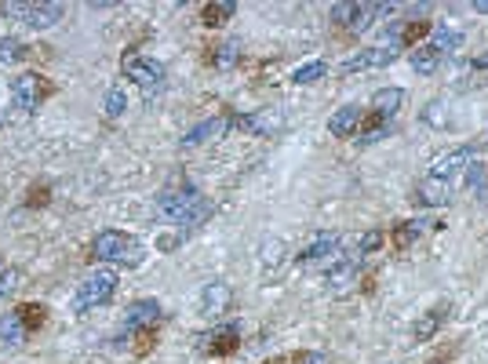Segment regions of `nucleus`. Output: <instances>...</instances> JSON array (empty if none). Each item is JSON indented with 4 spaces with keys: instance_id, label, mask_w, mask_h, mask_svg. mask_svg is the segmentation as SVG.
Returning a JSON list of instances; mask_svg holds the SVG:
<instances>
[{
    "instance_id": "21",
    "label": "nucleus",
    "mask_w": 488,
    "mask_h": 364,
    "mask_svg": "<svg viewBox=\"0 0 488 364\" xmlns=\"http://www.w3.org/2000/svg\"><path fill=\"white\" fill-rule=\"evenodd\" d=\"M427 44H430L441 59H444V55H456V52H460V44H463V33H460V29H448V26H434Z\"/></svg>"
},
{
    "instance_id": "20",
    "label": "nucleus",
    "mask_w": 488,
    "mask_h": 364,
    "mask_svg": "<svg viewBox=\"0 0 488 364\" xmlns=\"http://www.w3.org/2000/svg\"><path fill=\"white\" fill-rule=\"evenodd\" d=\"M29 328H26V320L19 310H8V313H0V343H8V346H19L26 343Z\"/></svg>"
},
{
    "instance_id": "4",
    "label": "nucleus",
    "mask_w": 488,
    "mask_h": 364,
    "mask_svg": "<svg viewBox=\"0 0 488 364\" xmlns=\"http://www.w3.org/2000/svg\"><path fill=\"white\" fill-rule=\"evenodd\" d=\"M284 125H288V117H284V109H277V106H262V109H255V113L234 117V128H241V132H248V135H259V139L281 135Z\"/></svg>"
},
{
    "instance_id": "13",
    "label": "nucleus",
    "mask_w": 488,
    "mask_h": 364,
    "mask_svg": "<svg viewBox=\"0 0 488 364\" xmlns=\"http://www.w3.org/2000/svg\"><path fill=\"white\" fill-rule=\"evenodd\" d=\"M234 128V117H227V113H219V117H208V120H201L197 128H190L182 135V150H194V146H204V142H212V139H222Z\"/></svg>"
},
{
    "instance_id": "15",
    "label": "nucleus",
    "mask_w": 488,
    "mask_h": 364,
    "mask_svg": "<svg viewBox=\"0 0 488 364\" xmlns=\"http://www.w3.org/2000/svg\"><path fill=\"white\" fill-rule=\"evenodd\" d=\"M397 59V48H387V44H380V48H361L357 55H350L347 62H343V73H364V69H383V66H390Z\"/></svg>"
},
{
    "instance_id": "26",
    "label": "nucleus",
    "mask_w": 488,
    "mask_h": 364,
    "mask_svg": "<svg viewBox=\"0 0 488 364\" xmlns=\"http://www.w3.org/2000/svg\"><path fill=\"white\" fill-rule=\"evenodd\" d=\"M390 132H394V125H390V120H380V117H375L368 128H361V132H357V142H361V146H372V142L387 139Z\"/></svg>"
},
{
    "instance_id": "18",
    "label": "nucleus",
    "mask_w": 488,
    "mask_h": 364,
    "mask_svg": "<svg viewBox=\"0 0 488 364\" xmlns=\"http://www.w3.org/2000/svg\"><path fill=\"white\" fill-rule=\"evenodd\" d=\"M448 197H452V182L427 175V179L420 182V190H416V205H423V208H441V205H448Z\"/></svg>"
},
{
    "instance_id": "38",
    "label": "nucleus",
    "mask_w": 488,
    "mask_h": 364,
    "mask_svg": "<svg viewBox=\"0 0 488 364\" xmlns=\"http://www.w3.org/2000/svg\"><path fill=\"white\" fill-rule=\"evenodd\" d=\"M4 273H8V266H4V259H0V280H4Z\"/></svg>"
},
{
    "instance_id": "34",
    "label": "nucleus",
    "mask_w": 488,
    "mask_h": 364,
    "mask_svg": "<svg viewBox=\"0 0 488 364\" xmlns=\"http://www.w3.org/2000/svg\"><path fill=\"white\" fill-rule=\"evenodd\" d=\"M423 120H427V125H434V128H444V125H448V113H444V102H430V106L423 109Z\"/></svg>"
},
{
    "instance_id": "16",
    "label": "nucleus",
    "mask_w": 488,
    "mask_h": 364,
    "mask_svg": "<svg viewBox=\"0 0 488 364\" xmlns=\"http://www.w3.org/2000/svg\"><path fill=\"white\" fill-rule=\"evenodd\" d=\"M361 125H364L361 106H343V109H335V113L328 117V132H332L335 139H354V135L361 132Z\"/></svg>"
},
{
    "instance_id": "24",
    "label": "nucleus",
    "mask_w": 488,
    "mask_h": 364,
    "mask_svg": "<svg viewBox=\"0 0 488 364\" xmlns=\"http://www.w3.org/2000/svg\"><path fill=\"white\" fill-rule=\"evenodd\" d=\"M467 190L474 197H484L488 193V165L484 160H474V165L467 168Z\"/></svg>"
},
{
    "instance_id": "29",
    "label": "nucleus",
    "mask_w": 488,
    "mask_h": 364,
    "mask_svg": "<svg viewBox=\"0 0 488 364\" xmlns=\"http://www.w3.org/2000/svg\"><path fill=\"white\" fill-rule=\"evenodd\" d=\"M324 73H328L324 62H307V66H299V69L292 73V80H295V85H314V80H321Z\"/></svg>"
},
{
    "instance_id": "22",
    "label": "nucleus",
    "mask_w": 488,
    "mask_h": 364,
    "mask_svg": "<svg viewBox=\"0 0 488 364\" xmlns=\"http://www.w3.org/2000/svg\"><path fill=\"white\" fill-rule=\"evenodd\" d=\"M234 12H237L234 0H219V4H204L201 19H204V26H222V22L234 19Z\"/></svg>"
},
{
    "instance_id": "36",
    "label": "nucleus",
    "mask_w": 488,
    "mask_h": 364,
    "mask_svg": "<svg viewBox=\"0 0 488 364\" xmlns=\"http://www.w3.org/2000/svg\"><path fill=\"white\" fill-rule=\"evenodd\" d=\"M474 66H477V69H488V52H484V55H477V59H474Z\"/></svg>"
},
{
    "instance_id": "3",
    "label": "nucleus",
    "mask_w": 488,
    "mask_h": 364,
    "mask_svg": "<svg viewBox=\"0 0 488 364\" xmlns=\"http://www.w3.org/2000/svg\"><path fill=\"white\" fill-rule=\"evenodd\" d=\"M92 255L99 263H117V266H135L142 259V248H139V240L121 233V230H102L95 237V245H92Z\"/></svg>"
},
{
    "instance_id": "14",
    "label": "nucleus",
    "mask_w": 488,
    "mask_h": 364,
    "mask_svg": "<svg viewBox=\"0 0 488 364\" xmlns=\"http://www.w3.org/2000/svg\"><path fill=\"white\" fill-rule=\"evenodd\" d=\"M230 303H234V292H230L227 280H208V285L201 288V299H197L201 313H204V317H212V320H219L222 313H227V310H230Z\"/></svg>"
},
{
    "instance_id": "40",
    "label": "nucleus",
    "mask_w": 488,
    "mask_h": 364,
    "mask_svg": "<svg viewBox=\"0 0 488 364\" xmlns=\"http://www.w3.org/2000/svg\"><path fill=\"white\" fill-rule=\"evenodd\" d=\"M277 364H281V360H277Z\"/></svg>"
},
{
    "instance_id": "12",
    "label": "nucleus",
    "mask_w": 488,
    "mask_h": 364,
    "mask_svg": "<svg viewBox=\"0 0 488 364\" xmlns=\"http://www.w3.org/2000/svg\"><path fill=\"white\" fill-rule=\"evenodd\" d=\"M161 317L164 310L157 299H139L124 310V332H149L154 325H161Z\"/></svg>"
},
{
    "instance_id": "23",
    "label": "nucleus",
    "mask_w": 488,
    "mask_h": 364,
    "mask_svg": "<svg viewBox=\"0 0 488 364\" xmlns=\"http://www.w3.org/2000/svg\"><path fill=\"white\" fill-rule=\"evenodd\" d=\"M441 66V55L430 48V44H416V52H412V69H416V73H434Z\"/></svg>"
},
{
    "instance_id": "11",
    "label": "nucleus",
    "mask_w": 488,
    "mask_h": 364,
    "mask_svg": "<svg viewBox=\"0 0 488 364\" xmlns=\"http://www.w3.org/2000/svg\"><path fill=\"white\" fill-rule=\"evenodd\" d=\"M357 280H361V259H354V255H340L328 266V292L332 295H347Z\"/></svg>"
},
{
    "instance_id": "7",
    "label": "nucleus",
    "mask_w": 488,
    "mask_h": 364,
    "mask_svg": "<svg viewBox=\"0 0 488 364\" xmlns=\"http://www.w3.org/2000/svg\"><path fill=\"white\" fill-rule=\"evenodd\" d=\"M121 69H124L128 80H135V85H139L146 95L161 92V85H164V66H161L157 59H146V55H124Z\"/></svg>"
},
{
    "instance_id": "33",
    "label": "nucleus",
    "mask_w": 488,
    "mask_h": 364,
    "mask_svg": "<svg viewBox=\"0 0 488 364\" xmlns=\"http://www.w3.org/2000/svg\"><path fill=\"white\" fill-rule=\"evenodd\" d=\"M19 313H22V320H26V328L33 332V328H41V325H44V313H48V310L29 303V306H19Z\"/></svg>"
},
{
    "instance_id": "30",
    "label": "nucleus",
    "mask_w": 488,
    "mask_h": 364,
    "mask_svg": "<svg viewBox=\"0 0 488 364\" xmlns=\"http://www.w3.org/2000/svg\"><path fill=\"white\" fill-rule=\"evenodd\" d=\"M383 245V233L380 230H368L364 237H357V252H354V259H364V255H372L375 248Z\"/></svg>"
},
{
    "instance_id": "10",
    "label": "nucleus",
    "mask_w": 488,
    "mask_h": 364,
    "mask_svg": "<svg viewBox=\"0 0 488 364\" xmlns=\"http://www.w3.org/2000/svg\"><path fill=\"white\" fill-rule=\"evenodd\" d=\"M474 160H477V150H474V146H456V150H448L444 157H437L434 165H430V172H427V175L452 182L460 172H467V168L474 165Z\"/></svg>"
},
{
    "instance_id": "28",
    "label": "nucleus",
    "mask_w": 488,
    "mask_h": 364,
    "mask_svg": "<svg viewBox=\"0 0 488 364\" xmlns=\"http://www.w3.org/2000/svg\"><path fill=\"white\" fill-rule=\"evenodd\" d=\"M102 109H106V117H109V120L124 117V109H128V95H124L121 88H109V92H106V102H102Z\"/></svg>"
},
{
    "instance_id": "27",
    "label": "nucleus",
    "mask_w": 488,
    "mask_h": 364,
    "mask_svg": "<svg viewBox=\"0 0 488 364\" xmlns=\"http://www.w3.org/2000/svg\"><path fill=\"white\" fill-rule=\"evenodd\" d=\"M26 59V44L19 36H4L0 40V62L4 66H15V62H22Z\"/></svg>"
},
{
    "instance_id": "37",
    "label": "nucleus",
    "mask_w": 488,
    "mask_h": 364,
    "mask_svg": "<svg viewBox=\"0 0 488 364\" xmlns=\"http://www.w3.org/2000/svg\"><path fill=\"white\" fill-rule=\"evenodd\" d=\"M474 12H481V15H488V0H477V4H474Z\"/></svg>"
},
{
    "instance_id": "35",
    "label": "nucleus",
    "mask_w": 488,
    "mask_h": 364,
    "mask_svg": "<svg viewBox=\"0 0 488 364\" xmlns=\"http://www.w3.org/2000/svg\"><path fill=\"white\" fill-rule=\"evenodd\" d=\"M292 364H324V360H321L317 353H303V357H295Z\"/></svg>"
},
{
    "instance_id": "17",
    "label": "nucleus",
    "mask_w": 488,
    "mask_h": 364,
    "mask_svg": "<svg viewBox=\"0 0 488 364\" xmlns=\"http://www.w3.org/2000/svg\"><path fill=\"white\" fill-rule=\"evenodd\" d=\"M237 343H241V325H237V320H234V325H219L215 332L201 336V350H208V353H234Z\"/></svg>"
},
{
    "instance_id": "39",
    "label": "nucleus",
    "mask_w": 488,
    "mask_h": 364,
    "mask_svg": "<svg viewBox=\"0 0 488 364\" xmlns=\"http://www.w3.org/2000/svg\"><path fill=\"white\" fill-rule=\"evenodd\" d=\"M434 364H441V360H434Z\"/></svg>"
},
{
    "instance_id": "31",
    "label": "nucleus",
    "mask_w": 488,
    "mask_h": 364,
    "mask_svg": "<svg viewBox=\"0 0 488 364\" xmlns=\"http://www.w3.org/2000/svg\"><path fill=\"white\" fill-rule=\"evenodd\" d=\"M423 226H430V222H423V219H412V222H404V226L394 233V240H397V245L404 248V245H412V240H416V237L423 233Z\"/></svg>"
},
{
    "instance_id": "19",
    "label": "nucleus",
    "mask_w": 488,
    "mask_h": 364,
    "mask_svg": "<svg viewBox=\"0 0 488 364\" xmlns=\"http://www.w3.org/2000/svg\"><path fill=\"white\" fill-rule=\"evenodd\" d=\"M401 106H404V92L401 88H380L372 95V113L380 120H390V125H394V117L401 113Z\"/></svg>"
},
{
    "instance_id": "5",
    "label": "nucleus",
    "mask_w": 488,
    "mask_h": 364,
    "mask_svg": "<svg viewBox=\"0 0 488 364\" xmlns=\"http://www.w3.org/2000/svg\"><path fill=\"white\" fill-rule=\"evenodd\" d=\"M390 12H394L390 4H335L332 8V22L347 26L350 33H364V29H372L375 22H380L383 15H390Z\"/></svg>"
},
{
    "instance_id": "9",
    "label": "nucleus",
    "mask_w": 488,
    "mask_h": 364,
    "mask_svg": "<svg viewBox=\"0 0 488 364\" xmlns=\"http://www.w3.org/2000/svg\"><path fill=\"white\" fill-rule=\"evenodd\" d=\"M44 95H48V88H44L41 73H22V77L12 80V106L19 113H36L44 102Z\"/></svg>"
},
{
    "instance_id": "25",
    "label": "nucleus",
    "mask_w": 488,
    "mask_h": 364,
    "mask_svg": "<svg viewBox=\"0 0 488 364\" xmlns=\"http://www.w3.org/2000/svg\"><path fill=\"white\" fill-rule=\"evenodd\" d=\"M212 62H215V69H234V66L241 62V44H237V40H227V44H219L215 55H212Z\"/></svg>"
},
{
    "instance_id": "8",
    "label": "nucleus",
    "mask_w": 488,
    "mask_h": 364,
    "mask_svg": "<svg viewBox=\"0 0 488 364\" xmlns=\"http://www.w3.org/2000/svg\"><path fill=\"white\" fill-rule=\"evenodd\" d=\"M335 259H340V233H332V230L314 233L310 245L299 248V255H295L299 266H332Z\"/></svg>"
},
{
    "instance_id": "32",
    "label": "nucleus",
    "mask_w": 488,
    "mask_h": 364,
    "mask_svg": "<svg viewBox=\"0 0 488 364\" xmlns=\"http://www.w3.org/2000/svg\"><path fill=\"white\" fill-rule=\"evenodd\" d=\"M437 328H441V313H427V317L420 320V325H416V339L427 343V339L437 336Z\"/></svg>"
},
{
    "instance_id": "6",
    "label": "nucleus",
    "mask_w": 488,
    "mask_h": 364,
    "mask_svg": "<svg viewBox=\"0 0 488 364\" xmlns=\"http://www.w3.org/2000/svg\"><path fill=\"white\" fill-rule=\"evenodd\" d=\"M0 12H4L8 19H15V22H26L29 29H52L66 15L62 4H4Z\"/></svg>"
},
{
    "instance_id": "1",
    "label": "nucleus",
    "mask_w": 488,
    "mask_h": 364,
    "mask_svg": "<svg viewBox=\"0 0 488 364\" xmlns=\"http://www.w3.org/2000/svg\"><path fill=\"white\" fill-rule=\"evenodd\" d=\"M212 200L194 190V186H186V190H168L157 197V219L179 226V230H190V226H201L208 215H212Z\"/></svg>"
},
{
    "instance_id": "2",
    "label": "nucleus",
    "mask_w": 488,
    "mask_h": 364,
    "mask_svg": "<svg viewBox=\"0 0 488 364\" xmlns=\"http://www.w3.org/2000/svg\"><path fill=\"white\" fill-rule=\"evenodd\" d=\"M114 295H117V273L109 270V266H99V270H92V273L81 280L77 292H73V313L99 310V306H106Z\"/></svg>"
}]
</instances>
